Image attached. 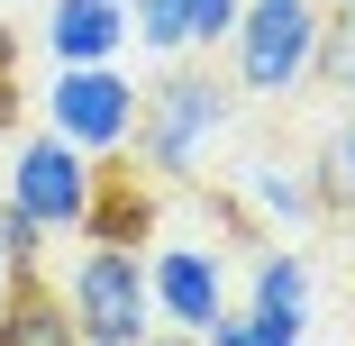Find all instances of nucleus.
I'll list each match as a JSON object with an SVG mask.
<instances>
[{
	"mask_svg": "<svg viewBox=\"0 0 355 346\" xmlns=\"http://www.w3.org/2000/svg\"><path fill=\"white\" fill-rule=\"evenodd\" d=\"M246 0H128V37H146L155 55H191V46H228Z\"/></svg>",
	"mask_w": 355,
	"mask_h": 346,
	"instance_id": "7",
	"label": "nucleus"
},
{
	"mask_svg": "<svg viewBox=\"0 0 355 346\" xmlns=\"http://www.w3.org/2000/svg\"><path fill=\"white\" fill-rule=\"evenodd\" d=\"M219 128H228V83L200 73V64H173L155 92H137V137H128V146L146 155V173L182 182V173L209 155Z\"/></svg>",
	"mask_w": 355,
	"mask_h": 346,
	"instance_id": "1",
	"label": "nucleus"
},
{
	"mask_svg": "<svg viewBox=\"0 0 355 346\" xmlns=\"http://www.w3.org/2000/svg\"><path fill=\"white\" fill-rule=\"evenodd\" d=\"M255 210L264 219H282V228H301V219H319V191H310V173L301 164H255Z\"/></svg>",
	"mask_w": 355,
	"mask_h": 346,
	"instance_id": "13",
	"label": "nucleus"
},
{
	"mask_svg": "<svg viewBox=\"0 0 355 346\" xmlns=\"http://www.w3.org/2000/svg\"><path fill=\"white\" fill-rule=\"evenodd\" d=\"M301 173H310V191H319V219H355V110L319 137V155H310Z\"/></svg>",
	"mask_w": 355,
	"mask_h": 346,
	"instance_id": "11",
	"label": "nucleus"
},
{
	"mask_svg": "<svg viewBox=\"0 0 355 346\" xmlns=\"http://www.w3.org/2000/svg\"><path fill=\"white\" fill-rule=\"evenodd\" d=\"M128 0H46V55L55 64H119Z\"/></svg>",
	"mask_w": 355,
	"mask_h": 346,
	"instance_id": "8",
	"label": "nucleus"
},
{
	"mask_svg": "<svg viewBox=\"0 0 355 346\" xmlns=\"http://www.w3.org/2000/svg\"><path fill=\"white\" fill-rule=\"evenodd\" d=\"M146 301H155L164 328L200 337L209 319L228 310V264H219V246H155V255H146Z\"/></svg>",
	"mask_w": 355,
	"mask_h": 346,
	"instance_id": "6",
	"label": "nucleus"
},
{
	"mask_svg": "<svg viewBox=\"0 0 355 346\" xmlns=\"http://www.w3.org/2000/svg\"><path fill=\"white\" fill-rule=\"evenodd\" d=\"M200 346H301V328H282V319H255V310H219L200 328Z\"/></svg>",
	"mask_w": 355,
	"mask_h": 346,
	"instance_id": "14",
	"label": "nucleus"
},
{
	"mask_svg": "<svg viewBox=\"0 0 355 346\" xmlns=\"http://www.w3.org/2000/svg\"><path fill=\"white\" fill-rule=\"evenodd\" d=\"M55 292H64V310H73L83 346H146V328H155L146 255H137V246H101V237H83V255L64 264Z\"/></svg>",
	"mask_w": 355,
	"mask_h": 346,
	"instance_id": "2",
	"label": "nucleus"
},
{
	"mask_svg": "<svg viewBox=\"0 0 355 346\" xmlns=\"http://www.w3.org/2000/svg\"><path fill=\"white\" fill-rule=\"evenodd\" d=\"M301 346H310V337H301Z\"/></svg>",
	"mask_w": 355,
	"mask_h": 346,
	"instance_id": "21",
	"label": "nucleus"
},
{
	"mask_svg": "<svg viewBox=\"0 0 355 346\" xmlns=\"http://www.w3.org/2000/svg\"><path fill=\"white\" fill-rule=\"evenodd\" d=\"M0 255H10V273H37L46 264V228L19 210V200H0Z\"/></svg>",
	"mask_w": 355,
	"mask_h": 346,
	"instance_id": "15",
	"label": "nucleus"
},
{
	"mask_svg": "<svg viewBox=\"0 0 355 346\" xmlns=\"http://www.w3.org/2000/svg\"><path fill=\"white\" fill-rule=\"evenodd\" d=\"M0 283H10V255H0Z\"/></svg>",
	"mask_w": 355,
	"mask_h": 346,
	"instance_id": "19",
	"label": "nucleus"
},
{
	"mask_svg": "<svg viewBox=\"0 0 355 346\" xmlns=\"http://www.w3.org/2000/svg\"><path fill=\"white\" fill-rule=\"evenodd\" d=\"M310 83H328L337 101H355V0H346V10H319V55H310Z\"/></svg>",
	"mask_w": 355,
	"mask_h": 346,
	"instance_id": "12",
	"label": "nucleus"
},
{
	"mask_svg": "<svg viewBox=\"0 0 355 346\" xmlns=\"http://www.w3.org/2000/svg\"><path fill=\"white\" fill-rule=\"evenodd\" d=\"M0 346H83V328H73V310H64V292L46 283V264L0 283Z\"/></svg>",
	"mask_w": 355,
	"mask_h": 346,
	"instance_id": "9",
	"label": "nucleus"
},
{
	"mask_svg": "<svg viewBox=\"0 0 355 346\" xmlns=\"http://www.w3.org/2000/svg\"><path fill=\"white\" fill-rule=\"evenodd\" d=\"M246 310L310 337V264H301L292 246H264V255H255V292H246Z\"/></svg>",
	"mask_w": 355,
	"mask_h": 346,
	"instance_id": "10",
	"label": "nucleus"
},
{
	"mask_svg": "<svg viewBox=\"0 0 355 346\" xmlns=\"http://www.w3.org/2000/svg\"><path fill=\"white\" fill-rule=\"evenodd\" d=\"M319 10H346V0H319Z\"/></svg>",
	"mask_w": 355,
	"mask_h": 346,
	"instance_id": "20",
	"label": "nucleus"
},
{
	"mask_svg": "<svg viewBox=\"0 0 355 346\" xmlns=\"http://www.w3.org/2000/svg\"><path fill=\"white\" fill-rule=\"evenodd\" d=\"M319 55V0H246L228 28V73L255 101H292Z\"/></svg>",
	"mask_w": 355,
	"mask_h": 346,
	"instance_id": "3",
	"label": "nucleus"
},
{
	"mask_svg": "<svg viewBox=\"0 0 355 346\" xmlns=\"http://www.w3.org/2000/svg\"><path fill=\"white\" fill-rule=\"evenodd\" d=\"M0 73H10V37H0Z\"/></svg>",
	"mask_w": 355,
	"mask_h": 346,
	"instance_id": "18",
	"label": "nucleus"
},
{
	"mask_svg": "<svg viewBox=\"0 0 355 346\" xmlns=\"http://www.w3.org/2000/svg\"><path fill=\"white\" fill-rule=\"evenodd\" d=\"M92 191H101V164L92 155H73L64 137H28V146L10 155V191L0 200H19V210L46 228V237H83V219H92Z\"/></svg>",
	"mask_w": 355,
	"mask_h": 346,
	"instance_id": "5",
	"label": "nucleus"
},
{
	"mask_svg": "<svg viewBox=\"0 0 355 346\" xmlns=\"http://www.w3.org/2000/svg\"><path fill=\"white\" fill-rule=\"evenodd\" d=\"M10 128H19V83L0 73V146H10Z\"/></svg>",
	"mask_w": 355,
	"mask_h": 346,
	"instance_id": "16",
	"label": "nucleus"
},
{
	"mask_svg": "<svg viewBox=\"0 0 355 346\" xmlns=\"http://www.w3.org/2000/svg\"><path fill=\"white\" fill-rule=\"evenodd\" d=\"M146 346H200V337H182V328H146Z\"/></svg>",
	"mask_w": 355,
	"mask_h": 346,
	"instance_id": "17",
	"label": "nucleus"
},
{
	"mask_svg": "<svg viewBox=\"0 0 355 346\" xmlns=\"http://www.w3.org/2000/svg\"><path fill=\"white\" fill-rule=\"evenodd\" d=\"M46 137H64L73 155H119L137 137V83L119 64H55L46 83Z\"/></svg>",
	"mask_w": 355,
	"mask_h": 346,
	"instance_id": "4",
	"label": "nucleus"
}]
</instances>
